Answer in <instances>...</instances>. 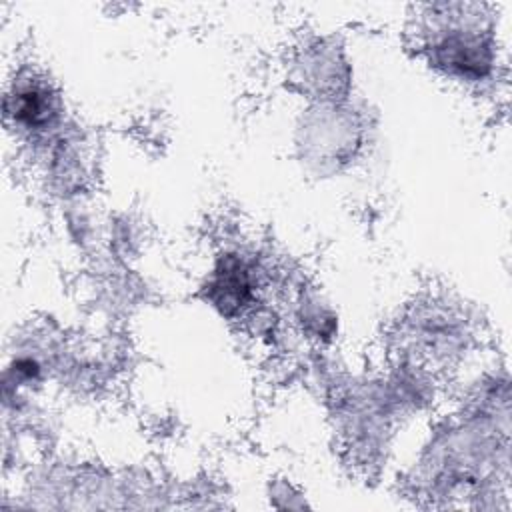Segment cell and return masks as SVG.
<instances>
[{
  "label": "cell",
  "instance_id": "1",
  "mask_svg": "<svg viewBox=\"0 0 512 512\" xmlns=\"http://www.w3.org/2000/svg\"><path fill=\"white\" fill-rule=\"evenodd\" d=\"M432 50L436 64L462 78L478 80L492 66V52L486 40H482V36L476 32L462 28L450 30Z\"/></svg>",
  "mask_w": 512,
  "mask_h": 512
},
{
  "label": "cell",
  "instance_id": "2",
  "mask_svg": "<svg viewBox=\"0 0 512 512\" xmlns=\"http://www.w3.org/2000/svg\"><path fill=\"white\" fill-rule=\"evenodd\" d=\"M210 294L214 304L226 314L246 306L252 298V278L244 262L236 256H226L214 270Z\"/></svg>",
  "mask_w": 512,
  "mask_h": 512
},
{
  "label": "cell",
  "instance_id": "3",
  "mask_svg": "<svg viewBox=\"0 0 512 512\" xmlns=\"http://www.w3.org/2000/svg\"><path fill=\"white\" fill-rule=\"evenodd\" d=\"M6 110L14 122L28 130H42L52 122L54 102L46 86L26 82L14 90L6 100Z\"/></svg>",
  "mask_w": 512,
  "mask_h": 512
}]
</instances>
